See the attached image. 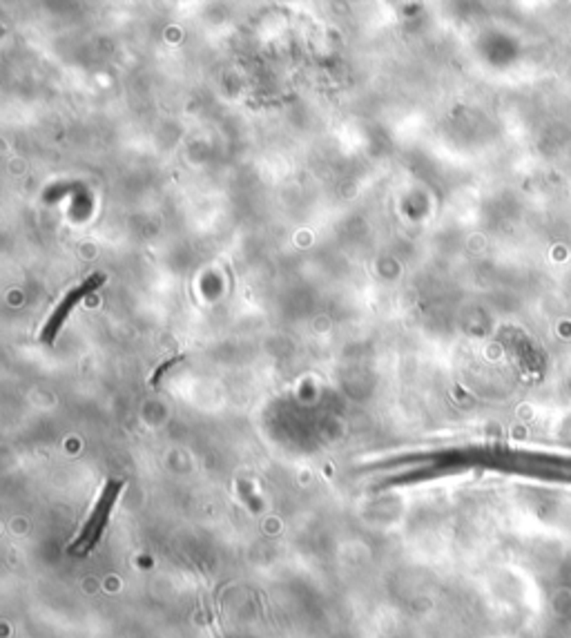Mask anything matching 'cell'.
<instances>
[{"label":"cell","mask_w":571,"mask_h":638,"mask_svg":"<svg viewBox=\"0 0 571 638\" xmlns=\"http://www.w3.org/2000/svg\"><path fill=\"white\" fill-rule=\"evenodd\" d=\"M103 281H105V277L100 275V273H94V275H90L88 279H83L76 288H72V291H67L65 293V297L58 301V306L54 308V313L49 315V319H47V324L43 326V333H41V342L43 344H52L54 340H56V335H58V330H61V326L65 324V319H67V315H70L83 299L85 297H90L96 288H100L103 286Z\"/></svg>","instance_id":"obj_2"},{"label":"cell","mask_w":571,"mask_h":638,"mask_svg":"<svg viewBox=\"0 0 571 638\" xmlns=\"http://www.w3.org/2000/svg\"><path fill=\"white\" fill-rule=\"evenodd\" d=\"M123 486H125V482H121V480H110L105 484V489H103V493H100L96 507L90 513V520L85 523V527L80 529L76 543H72L70 547H67V551L88 553L90 549H94V545L100 540V533H103V529L108 525L110 513L114 509V502H116V498H119V493L123 491Z\"/></svg>","instance_id":"obj_1"}]
</instances>
